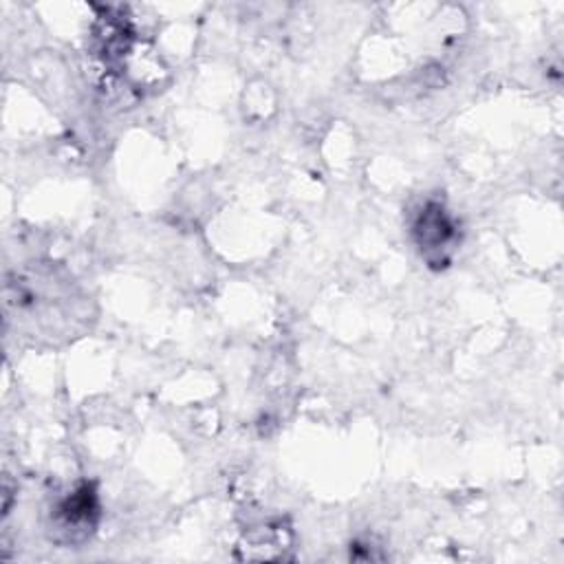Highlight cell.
<instances>
[{
	"instance_id": "6da1fadb",
	"label": "cell",
	"mask_w": 564,
	"mask_h": 564,
	"mask_svg": "<svg viewBox=\"0 0 564 564\" xmlns=\"http://www.w3.org/2000/svg\"><path fill=\"white\" fill-rule=\"evenodd\" d=\"M97 494L90 485H82L55 509V531L64 533V542L86 540L97 522Z\"/></svg>"
},
{
	"instance_id": "7a4b0ae2",
	"label": "cell",
	"mask_w": 564,
	"mask_h": 564,
	"mask_svg": "<svg viewBox=\"0 0 564 564\" xmlns=\"http://www.w3.org/2000/svg\"><path fill=\"white\" fill-rule=\"evenodd\" d=\"M414 236L419 247L430 256L432 251H443L447 245H452L456 231L443 205L427 203L414 225Z\"/></svg>"
}]
</instances>
